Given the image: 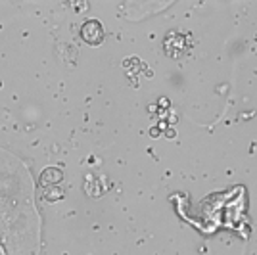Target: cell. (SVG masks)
Segmentation results:
<instances>
[{
	"label": "cell",
	"instance_id": "cell-1",
	"mask_svg": "<svg viewBox=\"0 0 257 255\" xmlns=\"http://www.w3.org/2000/svg\"><path fill=\"white\" fill-rule=\"evenodd\" d=\"M81 35H83V39H85L88 44H98L100 41H102V25L98 22H94V20H90V22H86L85 25H83V31H81Z\"/></svg>",
	"mask_w": 257,
	"mask_h": 255
}]
</instances>
